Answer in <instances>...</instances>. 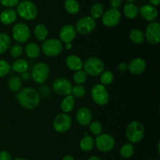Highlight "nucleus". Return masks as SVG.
<instances>
[{
  "label": "nucleus",
  "mask_w": 160,
  "mask_h": 160,
  "mask_svg": "<svg viewBox=\"0 0 160 160\" xmlns=\"http://www.w3.org/2000/svg\"><path fill=\"white\" fill-rule=\"evenodd\" d=\"M17 99L22 107L27 109H33L40 103L41 95L33 88L25 87L17 93Z\"/></svg>",
  "instance_id": "1"
},
{
  "label": "nucleus",
  "mask_w": 160,
  "mask_h": 160,
  "mask_svg": "<svg viewBox=\"0 0 160 160\" xmlns=\"http://www.w3.org/2000/svg\"><path fill=\"white\" fill-rule=\"evenodd\" d=\"M17 13L21 18L26 20H33L38 15V9L34 2L29 0H23L18 3Z\"/></svg>",
  "instance_id": "2"
},
{
  "label": "nucleus",
  "mask_w": 160,
  "mask_h": 160,
  "mask_svg": "<svg viewBox=\"0 0 160 160\" xmlns=\"http://www.w3.org/2000/svg\"><path fill=\"white\" fill-rule=\"evenodd\" d=\"M145 135L144 126L138 121H132L127 128L126 136L131 144L139 143Z\"/></svg>",
  "instance_id": "3"
},
{
  "label": "nucleus",
  "mask_w": 160,
  "mask_h": 160,
  "mask_svg": "<svg viewBox=\"0 0 160 160\" xmlns=\"http://www.w3.org/2000/svg\"><path fill=\"white\" fill-rule=\"evenodd\" d=\"M83 69L87 75L97 77L104 71L105 64L101 59L93 56V57L88 58L84 62Z\"/></svg>",
  "instance_id": "4"
},
{
  "label": "nucleus",
  "mask_w": 160,
  "mask_h": 160,
  "mask_svg": "<svg viewBox=\"0 0 160 160\" xmlns=\"http://www.w3.org/2000/svg\"><path fill=\"white\" fill-rule=\"evenodd\" d=\"M42 50L46 56L56 57L62 53L63 50V45L59 39H46L42 43Z\"/></svg>",
  "instance_id": "5"
},
{
  "label": "nucleus",
  "mask_w": 160,
  "mask_h": 160,
  "mask_svg": "<svg viewBox=\"0 0 160 160\" xmlns=\"http://www.w3.org/2000/svg\"><path fill=\"white\" fill-rule=\"evenodd\" d=\"M91 95L93 101L98 106H106L109 102V92L106 88L101 84H97L92 87Z\"/></svg>",
  "instance_id": "6"
},
{
  "label": "nucleus",
  "mask_w": 160,
  "mask_h": 160,
  "mask_svg": "<svg viewBox=\"0 0 160 160\" xmlns=\"http://www.w3.org/2000/svg\"><path fill=\"white\" fill-rule=\"evenodd\" d=\"M31 29L24 23H18L12 29V36L19 44L26 43L31 38Z\"/></svg>",
  "instance_id": "7"
},
{
  "label": "nucleus",
  "mask_w": 160,
  "mask_h": 160,
  "mask_svg": "<svg viewBox=\"0 0 160 160\" xmlns=\"http://www.w3.org/2000/svg\"><path fill=\"white\" fill-rule=\"evenodd\" d=\"M49 66L45 62H38L35 64L31 70V78L34 82L43 84L49 76Z\"/></svg>",
  "instance_id": "8"
},
{
  "label": "nucleus",
  "mask_w": 160,
  "mask_h": 160,
  "mask_svg": "<svg viewBox=\"0 0 160 160\" xmlns=\"http://www.w3.org/2000/svg\"><path fill=\"white\" fill-rule=\"evenodd\" d=\"M115 139L108 134H101L96 137L95 145L96 148L102 152H109L113 149L115 146Z\"/></svg>",
  "instance_id": "9"
},
{
  "label": "nucleus",
  "mask_w": 160,
  "mask_h": 160,
  "mask_svg": "<svg viewBox=\"0 0 160 160\" xmlns=\"http://www.w3.org/2000/svg\"><path fill=\"white\" fill-rule=\"evenodd\" d=\"M96 27V22L93 18L88 16V17H81V19L77 21L76 26L74 27L77 32L79 33L81 35H86L95 30Z\"/></svg>",
  "instance_id": "10"
},
{
  "label": "nucleus",
  "mask_w": 160,
  "mask_h": 160,
  "mask_svg": "<svg viewBox=\"0 0 160 160\" xmlns=\"http://www.w3.org/2000/svg\"><path fill=\"white\" fill-rule=\"evenodd\" d=\"M72 119L67 113H59L53 120V128L58 133H65L70 129Z\"/></svg>",
  "instance_id": "11"
},
{
  "label": "nucleus",
  "mask_w": 160,
  "mask_h": 160,
  "mask_svg": "<svg viewBox=\"0 0 160 160\" xmlns=\"http://www.w3.org/2000/svg\"><path fill=\"white\" fill-rule=\"evenodd\" d=\"M72 88V83L68 79L62 77L56 78L52 83V88L54 92L61 96L71 95Z\"/></svg>",
  "instance_id": "12"
},
{
  "label": "nucleus",
  "mask_w": 160,
  "mask_h": 160,
  "mask_svg": "<svg viewBox=\"0 0 160 160\" xmlns=\"http://www.w3.org/2000/svg\"><path fill=\"white\" fill-rule=\"evenodd\" d=\"M121 20V13L118 9H107L103 12L102 16V22L103 24L108 28H112L119 24Z\"/></svg>",
  "instance_id": "13"
},
{
  "label": "nucleus",
  "mask_w": 160,
  "mask_h": 160,
  "mask_svg": "<svg viewBox=\"0 0 160 160\" xmlns=\"http://www.w3.org/2000/svg\"><path fill=\"white\" fill-rule=\"evenodd\" d=\"M145 39L151 45H158L160 42V24L158 22H151L147 26L145 34Z\"/></svg>",
  "instance_id": "14"
},
{
  "label": "nucleus",
  "mask_w": 160,
  "mask_h": 160,
  "mask_svg": "<svg viewBox=\"0 0 160 160\" xmlns=\"http://www.w3.org/2000/svg\"><path fill=\"white\" fill-rule=\"evenodd\" d=\"M77 31L75 28L71 24H67L62 27L59 33V41L65 44L71 43L75 39Z\"/></svg>",
  "instance_id": "15"
},
{
  "label": "nucleus",
  "mask_w": 160,
  "mask_h": 160,
  "mask_svg": "<svg viewBox=\"0 0 160 160\" xmlns=\"http://www.w3.org/2000/svg\"><path fill=\"white\" fill-rule=\"evenodd\" d=\"M78 123L82 127H87L92 123V113L87 107H81L78 110L76 114Z\"/></svg>",
  "instance_id": "16"
},
{
  "label": "nucleus",
  "mask_w": 160,
  "mask_h": 160,
  "mask_svg": "<svg viewBox=\"0 0 160 160\" xmlns=\"http://www.w3.org/2000/svg\"><path fill=\"white\" fill-rule=\"evenodd\" d=\"M147 67L146 62L142 58H135L128 64V70L132 74L140 75L145 70Z\"/></svg>",
  "instance_id": "17"
},
{
  "label": "nucleus",
  "mask_w": 160,
  "mask_h": 160,
  "mask_svg": "<svg viewBox=\"0 0 160 160\" xmlns=\"http://www.w3.org/2000/svg\"><path fill=\"white\" fill-rule=\"evenodd\" d=\"M142 17L145 20L149 22H153L158 17L159 12L157 9L152 5H144L140 9H139Z\"/></svg>",
  "instance_id": "18"
},
{
  "label": "nucleus",
  "mask_w": 160,
  "mask_h": 160,
  "mask_svg": "<svg viewBox=\"0 0 160 160\" xmlns=\"http://www.w3.org/2000/svg\"><path fill=\"white\" fill-rule=\"evenodd\" d=\"M66 65L70 70L76 72L83 69L84 62L77 55H70L66 59Z\"/></svg>",
  "instance_id": "19"
},
{
  "label": "nucleus",
  "mask_w": 160,
  "mask_h": 160,
  "mask_svg": "<svg viewBox=\"0 0 160 160\" xmlns=\"http://www.w3.org/2000/svg\"><path fill=\"white\" fill-rule=\"evenodd\" d=\"M17 19V13L14 9H6L0 14V21L4 25H10Z\"/></svg>",
  "instance_id": "20"
},
{
  "label": "nucleus",
  "mask_w": 160,
  "mask_h": 160,
  "mask_svg": "<svg viewBox=\"0 0 160 160\" xmlns=\"http://www.w3.org/2000/svg\"><path fill=\"white\" fill-rule=\"evenodd\" d=\"M25 53L30 59H37L41 55V48L37 43L29 42L24 48Z\"/></svg>",
  "instance_id": "21"
},
{
  "label": "nucleus",
  "mask_w": 160,
  "mask_h": 160,
  "mask_svg": "<svg viewBox=\"0 0 160 160\" xmlns=\"http://www.w3.org/2000/svg\"><path fill=\"white\" fill-rule=\"evenodd\" d=\"M75 106V99L74 97L71 95H69L65 96V98L62 99L60 104V109L64 113H70L73 111Z\"/></svg>",
  "instance_id": "22"
},
{
  "label": "nucleus",
  "mask_w": 160,
  "mask_h": 160,
  "mask_svg": "<svg viewBox=\"0 0 160 160\" xmlns=\"http://www.w3.org/2000/svg\"><path fill=\"white\" fill-rule=\"evenodd\" d=\"M28 68H29V64L28 61L24 59H17V60L13 61L11 65V69L18 73L27 72Z\"/></svg>",
  "instance_id": "23"
},
{
  "label": "nucleus",
  "mask_w": 160,
  "mask_h": 160,
  "mask_svg": "<svg viewBox=\"0 0 160 160\" xmlns=\"http://www.w3.org/2000/svg\"><path fill=\"white\" fill-rule=\"evenodd\" d=\"M7 85L11 92L18 93L21 90L22 80L20 79V77L17 76V75H13V76L10 77V78L8 80Z\"/></svg>",
  "instance_id": "24"
},
{
  "label": "nucleus",
  "mask_w": 160,
  "mask_h": 160,
  "mask_svg": "<svg viewBox=\"0 0 160 160\" xmlns=\"http://www.w3.org/2000/svg\"><path fill=\"white\" fill-rule=\"evenodd\" d=\"M129 38L131 39V42L133 43L136 44V45H141V44L144 43L145 40V34L142 31L138 28H134L132 29L130 32Z\"/></svg>",
  "instance_id": "25"
},
{
  "label": "nucleus",
  "mask_w": 160,
  "mask_h": 160,
  "mask_svg": "<svg viewBox=\"0 0 160 160\" xmlns=\"http://www.w3.org/2000/svg\"><path fill=\"white\" fill-rule=\"evenodd\" d=\"M34 34L36 38L40 42H44L46 40L48 35V31L47 27L45 24L39 23L34 28Z\"/></svg>",
  "instance_id": "26"
},
{
  "label": "nucleus",
  "mask_w": 160,
  "mask_h": 160,
  "mask_svg": "<svg viewBox=\"0 0 160 160\" xmlns=\"http://www.w3.org/2000/svg\"><path fill=\"white\" fill-rule=\"evenodd\" d=\"M139 12V9L137 6L133 4L132 2H128L125 4L123 7V13L125 17L128 19H135Z\"/></svg>",
  "instance_id": "27"
},
{
  "label": "nucleus",
  "mask_w": 160,
  "mask_h": 160,
  "mask_svg": "<svg viewBox=\"0 0 160 160\" xmlns=\"http://www.w3.org/2000/svg\"><path fill=\"white\" fill-rule=\"evenodd\" d=\"M79 145L81 151L88 152L93 149L94 146H95V141L91 136H84V138L80 142Z\"/></svg>",
  "instance_id": "28"
},
{
  "label": "nucleus",
  "mask_w": 160,
  "mask_h": 160,
  "mask_svg": "<svg viewBox=\"0 0 160 160\" xmlns=\"http://www.w3.org/2000/svg\"><path fill=\"white\" fill-rule=\"evenodd\" d=\"M64 7L67 12L72 15L78 13L80 11V4L78 0H66Z\"/></svg>",
  "instance_id": "29"
},
{
  "label": "nucleus",
  "mask_w": 160,
  "mask_h": 160,
  "mask_svg": "<svg viewBox=\"0 0 160 160\" xmlns=\"http://www.w3.org/2000/svg\"><path fill=\"white\" fill-rule=\"evenodd\" d=\"M11 45V38L9 34L0 33V54L7 51Z\"/></svg>",
  "instance_id": "30"
},
{
  "label": "nucleus",
  "mask_w": 160,
  "mask_h": 160,
  "mask_svg": "<svg viewBox=\"0 0 160 160\" xmlns=\"http://www.w3.org/2000/svg\"><path fill=\"white\" fill-rule=\"evenodd\" d=\"M104 12V6L101 2H96L92 6L90 10V17L94 20L102 17Z\"/></svg>",
  "instance_id": "31"
},
{
  "label": "nucleus",
  "mask_w": 160,
  "mask_h": 160,
  "mask_svg": "<svg viewBox=\"0 0 160 160\" xmlns=\"http://www.w3.org/2000/svg\"><path fill=\"white\" fill-rule=\"evenodd\" d=\"M134 148L132 144L128 143L123 145L120 150V154L123 159H129L134 155Z\"/></svg>",
  "instance_id": "32"
},
{
  "label": "nucleus",
  "mask_w": 160,
  "mask_h": 160,
  "mask_svg": "<svg viewBox=\"0 0 160 160\" xmlns=\"http://www.w3.org/2000/svg\"><path fill=\"white\" fill-rule=\"evenodd\" d=\"M100 76V81H101V84L102 85H109V84H112V81L114 80V74L112 72L109 71V70H106L103 71L101 73Z\"/></svg>",
  "instance_id": "33"
},
{
  "label": "nucleus",
  "mask_w": 160,
  "mask_h": 160,
  "mask_svg": "<svg viewBox=\"0 0 160 160\" xmlns=\"http://www.w3.org/2000/svg\"><path fill=\"white\" fill-rule=\"evenodd\" d=\"M88 79V75L84 70H81L75 72V73L73 76V80L77 84H82L87 81Z\"/></svg>",
  "instance_id": "34"
},
{
  "label": "nucleus",
  "mask_w": 160,
  "mask_h": 160,
  "mask_svg": "<svg viewBox=\"0 0 160 160\" xmlns=\"http://www.w3.org/2000/svg\"><path fill=\"white\" fill-rule=\"evenodd\" d=\"M86 94V89L81 84H77V85L73 86L72 88L71 91V95L76 98H83Z\"/></svg>",
  "instance_id": "35"
},
{
  "label": "nucleus",
  "mask_w": 160,
  "mask_h": 160,
  "mask_svg": "<svg viewBox=\"0 0 160 160\" xmlns=\"http://www.w3.org/2000/svg\"><path fill=\"white\" fill-rule=\"evenodd\" d=\"M11 66L5 59H0V78H4L10 72Z\"/></svg>",
  "instance_id": "36"
},
{
  "label": "nucleus",
  "mask_w": 160,
  "mask_h": 160,
  "mask_svg": "<svg viewBox=\"0 0 160 160\" xmlns=\"http://www.w3.org/2000/svg\"><path fill=\"white\" fill-rule=\"evenodd\" d=\"M9 53H10L12 57L15 58V59H18L23 55V48L20 44H15L10 48Z\"/></svg>",
  "instance_id": "37"
},
{
  "label": "nucleus",
  "mask_w": 160,
  "mask_h": 160,
  "mask_svg": "<svg viewBox=\"0 0 160 160\" xmlns=\"http://www.w3.org/2000/svg\"><path fill=\"white\" fill-rule=\"evenodd\" d=\"M89 130H90V132L92 134L98 136L102 134V125L98 121L92 122L89 124Z\"/></svg>",
  "instance_id": "38"
},
{
  "label": "nucleus",
  "mask_w": 160,
  "mask_h": 160,
  "mask_svg": "<svg viewBox=\"0 0 160 160\" xmlns=\"http://www.w3.org/2000/svg\"><path fill=\"white\" fill-rule=\"evenodd\" d=\"M19 2H20V0H0V3L2 6L9 8V9L17 6Z\"/></svg>",
  "instance_id": "39"
},
{
  "label": "nucleus",
  "mask_w": 160,
  "mask_h": 160,
  "mask_svg": "<svg viewBox=\"0 0 160 160\" xmlns=\"http://www.w3.org/2000/svg\"><path fill=\"white\" fill-rule=\"evenodd\" d=\"M0 160H12V156L9 152L0 150Z\"/></svg>",
  "instance_id": "40"
},
{
  "label": "nucleus",
  "mask_w": 160,
  "mask_h": 160,
  "mask_svg": "<svg viewBox=\"0 0 160 160\" xmlns=\"http://www.w3.org/2000/svg\"><path fill=\"white\" fill-rule=\"evenodd\" d=\"M109 4L112 9H118V8L121 6L122 0H109Z\"/></svg>",
  "instance_id": "41"
},
{
  "label": "nucleus",
  "mask_w": 160,
  "mask_h": 160,
  "mask_svg": "<svg viewBox=\"0 0 160 160\" xmlns=\"http://www.w3.org/2000/svg\"><path fill=\"white\" fill-rule=\"evenodd\" d=\"M117 69H118L119 71L122 72V73L126 72L128 70V64L127 62H120L117 67Z\"/></svg>",
  "instance_id": "42"
},
{
  "label": "nucleus",
  "mask_w": 160,
  "mask_h": 160,
  "mask_svg": "<svg viewBox=\"0 0 160 160\" xmlns=\"http://www.w3.org/2000/svg\"><path fill=\"white\" fill-rule=\"evenodd\" d=\"M40 91L42 95H44V96H48V95H49L50 93V90L48 86H42L40 88Z\"/></svg>",
  "instance_id": "43"
},
{
  "label": "nucleus",
  "mask_w": 160,
  "mask_h": 160,
  "mask_svg": "<svg viewBox=\"0 0 160 160\" xmlns=\"http://www.w3.org/2000/svg\"><path fill=\"white\" fill-rule=\"evenodd\" d=\"M20 79L22 81H28V80L30 79V73H28V72H24V73H21V75H20Z\"/></svg>",
  "instance_id": "44"
},
{
  "label": "nucleus",
  "mask_w": 160,
  "mask_h": 160,
  "mask_svg": "<svg viewBox=\"0 0 160 160\" xmlns=\"http://www.w3.org/2000/svg\"><path fill=\"white\" fill-rule=\"evenodd\" d=\"M150 3L152 4V6H159L160 3V0H149Z\"/></svg>",
  "instance_id": "45"
},
{
  "label": "nucleus",
  "mask_w": 160,
  "mask_h": 160,
  "mask_svg": "<svg viewBox=\"0 0 160 160\" xmlns=\"http://www.w3.org/2000/svg\"><path fill=\"white\" fill-rule=\"evenodd\" d=\"M62 160H75V159L74 158H73L72 156H70V155H67V156H65L63 158H62Z\"/></svg>",
  "instance_id": "46"
},
{
  "label": "nucleus",
  "mask_w": 160,
  "mask_h": 160,
  "mask_svg": "<svg viewBox=\"0 0 160 160\" xmlns=\"http://www.w3.org/2000/svg\"><path fill=\"white\" fill-rule=\"evenodd\" d=\"M88 160H102V159H100L99 157H98V156H91V157H89Z\"/></svg>",
  "instance_id": "47"
},
{
  "label": "nucleus",
  "mask_w": 160,
  "mask_h": 160,
  "mask_svg": "<svg viewBox=\"0 0 160 160\" xmlns=\"http://www.w3.org/2000/svg\"><path fill=\"white\" fill-rule=\"evenodd\" d=\"M71 47H72V45H71V43L66 44V46H65L66 49H67V50H70V48H71Z\"/></svg>",
  "instance_id": "48"
},
{
  "label": "nucleus",
  "mask_w": 160,
  "mask_h": 160,
  "mask_svg": "<svg viewBox=\"0 0 160 160\" xmlns=\"http://www.w3.org/2000/svg\"><path fill=\"white\" fill-rule=\"evenodd\" d=\"M13 160H27V159H23V158L18 157V158H16V159H14Z\"/></svg>",
  "instance_id": "49"
},
{
  "label": "nucleus",
  "mask_w": 160,
  "mask_h": 160,
  "mask_svg": "<svg viewBox=\"0 0 160 160\" xmlns=\"http://www.w3.org/2000/svg\"><path fill=\"white\" fill-rule=\"evenodd\" d=\"M128 2H134L136 1V0H127Z\"/></svg>",
  "instance_id": "50"
},
{
  "label": "nucleus",
  "mask_w": 160,
  "mask_h": 160,
  "mask_svg": "<svg viewBox=\"0 0 160 160\" xmlns=\"http://www.w3.org/2000/svg\"><path fill=\"white\" fill-rule=\"evenodd\" d=\"M158 152H160V151H159V143L158 144Z\"/></svg>",
  "instance_id": "51"
}]
</instances>
